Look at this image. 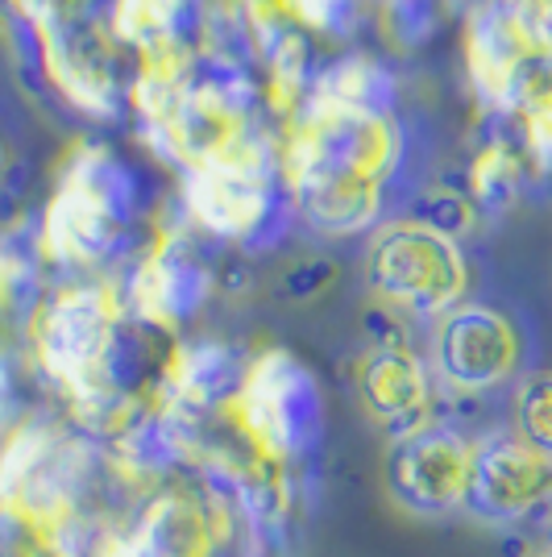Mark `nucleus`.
I'll return each instance as SVG.
<instances>
[{
  "label": "nucleus",
  "instance_id": "obj_1",
  "mask_svg": "<svg viewBox=\"0 0 552 557\" xmlns=\"http://www.w3.org/2000/svg\"><path fill=\"white\" fill-rule=\"evenodd\" d=\"M403 159L399 121L300 100L287 113L283 175L303 225L353 237L382 221V184Z\"/></svg>",
  "mask_w": 552,
  "mask_h": 557
},
{
  "label": "nucleus",
  "instance_id": "obj_2",
  "mask_svg": "<svg viewBox=\"0 0 552 557\" xmlns=\"http://www.w3.org/2000/svg\"><path fill=\"white\" fill-rule=\"evenodd\" d=\"M116 321H121V304L113 278H63L29 317V337L42 374L54 387H63L79 417L125 424L129 412H116L100 387Z\"/></svg>",
  "mask_w": 552,
  "mask_h": 557
},
{
  "label": "nucleus",
  "instance_id": "obj_3",
  "mask_svg": "<svg viewBox=\"0 0 552 557\" xmlns=\"http://www.w3.org/2000/svg\"><path fill=\"white\" fill-rule=\"evenodd\" d=\"M225 412L266 462H296L324 437L321 379L291 349H258Z\"/></svg>",
  "mask_w": 552,
  "mask_h": 557
},
{
  "label": "nucleus",
  "instance_id": "obj_4",
  "mask_svg": "<svg viewBox=\"0 0 552 557\" xmlns=\"http://www.w3.org/2000/svg\"><path fill=\"white\" fill-rule=\"evenodd\" d=\"M366 278L382 308L419 321H440L465 296V258L457 242L419 230L412 221H387L366 250Z\"/></svg>",
  "mask_w": 552,
  "mask_h": 557
},
{
  "label": "nucleus",
  "instance_id": "obj_5",
  "mask_svg": "<svg viewBox=\"0 0 552 557\" xmlns=\"http://www.w3.org/2000/svg\"><path fill=\"white\" fill-rule=\"evenodd\" d=\"M212 287L216 275L191 246V233H159V242L125 267L121 283H113L121 312L162 333L187 325L208 304Z\"/></svg>",
  "mask_w": 552,
  "mask_h": 557
},
{
  "label": "nucleus",
  "instance_id": "obj_6",
  "mask_svg": "<svg viewBox=\"0 0 552 557\" xmlns=\"http://www.w3.org/2000/svg\"><path fill=\"white\" fill-rule=\"evenodd\" d=\"M469 458H474V442L440 420H424L419 429L394 437L391 458H387V491L394 508L424 520L461 511Z\"/></svg>",
  "mask_w": 552,
  "mask_h": 557
},
{
  "label": "nucleus",
  "instance_id": "obj_7",
  "mask_svg": "<svg viewBox=\"0 0 552 557\" xmlns=\"http://www.w3.org/2000/svg\"><path fill=\"white\" fill-rule=\"evenodd\" d=\"M432 367L457 395L494 392L519 367V333L486 304H457L432 329Z\"/></svg>",
  "mask_w": 552,
  "mask_h": 557
},
{
  "label": "nucleus",
  "instance_id": "obj_8",
  "mask_svg": "<svg viewBox=\"0 0 552 557\" xmlns=\"http://www.w3.org/2000/svg\"><path fill=\"white\" fill-rule=\"evenodd\" d=\"M552 499V462L515 433H490L474 442L465 504L482 524H519Z\"/></svg>",
  "mask_w": 552,
  "mask_h": 557
},
{
  "label": "nucleus",
  "instance_id": "obj_9",
  "mask_svg": "<svg viewBox=\"0 0 552 557\" xmlns=\"http://www.w3.org/2000/svg\"><path fill=\"white\" fill-rule=\"evenodd\" d=\"M54 180L84 191L96 209L121 230L154 225V212H159L154 171L141 166L138 159H129V154H121L109 141H79L63 159Z\"/></svg>",
  "mask_w": 552,
  "mask_h": 557
},
{
  "label": "nucleus",
  "instance_id": "obj_10",
  "mask_svg": "<svg viewBox=\"0 0 552 557\" xmlns=\"http://www.w3.org/2000/svg\"><path fill=\"white\" fill-rule=\"evenodd\" d=\"M250 358L253 354L216 337H196L175 346L159 383V408L187 424H196L216 408H229L250 371Z\"/></svg>",
  "mask_w": 552,
  "mask_h": 557
},
{
  "label": "nucleus",
  "instance_id": "obj_11",
  "mask_svg": "<svg viewBox=\"0 0 552 557\" xmlns=\"http://www.w3.org/2000/svg\"><path fill=\"white\" fill-rule=\"evenodd\" d=\"M357 395L391 437H403L428 420V367L407 346H369L357 362Z\"/></svg>",
  "mask_w": 552,
  "mask_h": 557
},
{
  "label": "nucleus",
  "instance_id": "obj_12",
  "mask_svg": "<svg viewBox=\"0 0 552 557\" xmlns=\"http://www.w3.org/2000/svg\"><path fill=\"white\" fill-rule=\"evenodd\" d=\"M212 520L187 491H162L109 557H212Z\"/></svg>",
  "mask_w": 552,
  "mask_h": 557
},
{
  "label": "nucleus",
  "instance_id": "obj_13",
  "mask_svg": "<svg viewBox=\"0 0 552 557\" xmlns=\"http://www.w3.org/2000/svg\"><path fill=\"white\" fill-rule=\"evenodd\" d=\"M324 109H346V113H362L374 121H394L399 116V79L394 71L362 50H341V54H328L312 79V88L300 96ZM296 100V104H300Z\"/></svg>",
  "mask_w": 552,
  "mask_h": 557
},
{
  "label": "nucleus",
  "instance_id": "obj_14",
  "mask_svg": "<svg viewBox=\"0 0 552 557\" xmlns=\"http://www.w3.org/2000/svg\"><path fill=\"white\" fill-rule=\"evenodd\" d=\"M531 42L515 22V13L503 0H482L469 9L465 22V71H469V88L478 96V109H494L503 92L506 75L519 63V54Z\"/></svg>",
  "mask_w": 552,
  "mask_h": 557
},
{
  "label": "nucleus",
  "instance_id": "obj_15",
  "mask_svg": "<svg viewBox=\"0 0 552 557\" xmlns=\"http://www.w3.org/2000/svg\"><path fill=\"white\" fill-rule=\"evenodd\" d=\"M469 171V200L478 212H506L515 205L519 187H524V175L531 166L528 159L511 154V150H478L474 163L465 166Z\"/></svg>",
  "mask_w": 552,
  "mask_h": 557
},
{
  "label": "nucleus",
  "instance_id": "obj_16",
  "mask_svg": "<svg viewBox=\"0 0 552 557\" xmlns=\"http://www.w3.org/2000/svg\"><path fill=\"white\" fill-rule=\"evenodd\" d=\"M449 0H374V17L382 38L399 50H419L432 42V34L444 22Z\"/></svg>",
  "mask_w": 552,
  "mask_h": 557
},
{
  "label": "nucleus",
  "instance_id": "obj_17",
  "mask_svg": "<svg viewBox=\"0 0 552 557\" xmlns=\"http://www.w3.org/2000/svg\"><path fill=\"white\" fill-rule=\"evenodd\" d=\"M474 216H478V209H474V200H469L465 191H457V187H440V184L424 187L412 205H407V212H403V221H412V225H419V230L437 233V237H444V242H461L465 233L474 230Z\"/></svg>",
  "mask_w": 552,
  "mask_h": 557
},
{
  "label": "nucleus",
  "instance_id": "obj_18",
  "mask_svg": "<svg viewBox=\"0 0 552 557\" xmlns=\"http://www.w3.org/2000/svg\"><path fill=\"white\" fill-rule=\"evenodd\" d=\"M308 34H321L337 47H349L366 22V0H278Z\"/></svg>",
  "mask_w": 552,
  "mask_h": 557
},
{
  "label": "nucleus",
  "instance_id": "obj_19",
  "mask_svg": "<svg viewBox=\"0 0 552 557\" xmlns=\"http://www.w3.org/2000/svg\"><path fill=\"white\" fill-rule=\"evenodd\" d=\"M515 437L552 462V371H540L515 392Z\"/></svg>",
  "mask_w": 552,
  "mask_h": 557
},
{
  "label": "nucleus",
  "instance_id": "obj_20",
  "mask_svg": "<svg viewBox=\"0 0 552 557\" xmlns=\"http://www.w3.org/2000/svg\"><path fill=\"white\" fill-rule=\"evenodd\" d=\"M333 275H337V267L328 258H300L283 275V296L287 300H312V296H321L324 287L333 283Z\"/></svg>",
  "mask_w": 552,
  "mask_h": 557
},
{
  "label": "nucleus",
  "instance_id": "obj_21",
  "mask_svg": "<svg viewBox=\"0 0 552 557\" xmlns=\"http://www.w3.org/2000/svg\"><path fill=\"white\" fill-rule=\"evenodd\" d=\"M4 22H9V0H0V34H4Z\"/></svg>",
  "mask_w": 552,
  "mask_h": 557
},
{
  "label": "nucleus",
  "instance_id": "obj_22",
  "mask_svg": "<svg viewBox=\"0 0 552 557\" xmlns=\"http://www.w3.org/2000/svg\"><path fill=\"white\" fill-rule=\"evenodd\" d=\"M544 554H549V557H552V529H549V549H544Z\"/></svg>",
  "mask_w": 552,
  "mask_h": 557
},
{
  "label": "nucleus",
  "instance_id": "obj_23",
  "mask_svg": "<svg viewBox=\"0 0 552 557\" xmlns=\"http://www.w3.org/2000/svg\"><path fill=\"white\" fill-rule=\"evenodd\" d=\"M536 557H549V554H536Z\"/></svg>",
  "mask_w": 552,
  "mask_h": 557
},
{
  "label": "nucleus",
  "instance_id": "obj_24",
  "mask_svg": "<svg viewBox=\"0 0 552 557\" xmlns=\"http://www.w3.org/2000/svg\"><path fill=\"white\" fill-rule=\"evenodd\" d=\"M0 163H4V154H0Z\"/></svg>",
  "mask_w": 552,
  "mask_h": 557
}]
</instances>
